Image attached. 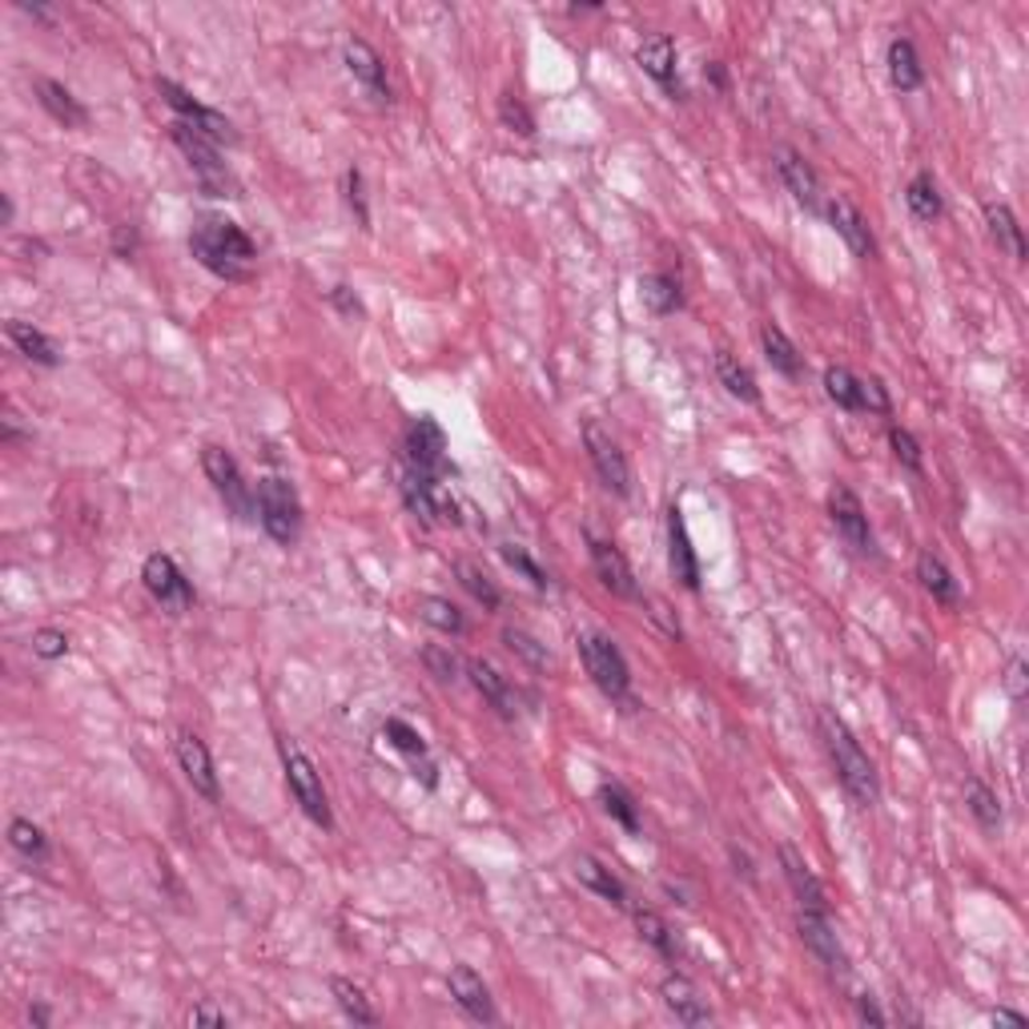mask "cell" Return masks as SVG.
<instances>
[{"instance_id":"cell-58","label":"cell","mask_w":1029,"mask_h":1029,"mask_svg":"<svg viewBox=\"0 0 1029 1029\" xmlns=\"http://www.w3.org/2000/svg\"><path fill=\"white\" fill-rule=\"evenodd\" d=\"M28 1021H33V1026H49L52 1021L49 1005H28Z\"/></svg>"},{"instance_id":"cell-56","label":"cell","mask_w":1029,"mask_h":1029,"mask_svg":"<svg viewBox=\"0 0 1029 1029\" xmlns=\"http://www.w3.org/2000/svg\"><path fill=\"white\" fill-rule=\"evenodd\" d=\"M856 1014H861V1021H873V1026H885V1021H889V1017H885V1009H880V1005L873 1002L868 993H865V997H856Z\"/></svg>"},{"instance_id":"cell-15","label":"cell","mask_w":1029,"mask_h":1029,"mask_svg":"<svg viewBox=\"0 0 1029 1029\" xmlns=\"http://www.w3.org/2000/svg\"><path fill=\"white\" fill-rule=\"evenodd\" d=\"M796 929H800V937H805V945L812 949V954L820 957V966L829 969V973H849V957H844L841 942H837V933H832V925L825 921V913H812V909H800V917H796Z\"/></svg>"},{"instance_id":"cell-31","label":"cell","mask_w":1029,"mask_h":1029,"mask_svg":"<svg viewBox=\"0 0 1029 1029\" xmlns=\"http://www.w3.org/2000/svg\"><path fill=\"white\" fill-rule=\"evenodd\" d=\"M4 335H9V342H13V347L25 354V359L37 362V366H57V362H61V354H57V347H52V338L40 335L37 326L9 323V326H4Z\"/></svg>"},{"instance_id":"cell-1","label":"cell","mask_w":1029,"mask_h":1029,"mask_svg":"<svg viewBox=\"0 0 1029 1029\" xmlns=\"http://www.w3.org/2000/svg\"><path fill=\"white\" fill-rule=\"evenodd\" d=\"M189 249L206 270L225 278V282H246L254 273V258H258V246L246 237V230L225 222V218H206L189 234Z\"/></svg>"},{"instance_id":"cell-49","label":"cell","mask_w":1029,"mask_h":1029,"mask_svg":"<svg viewBox=\"0 0 1029 1029\" xmlns=\"http://www.w3.org/2000/svg\"><path fill=\"white\" fill-rule=\"evenodd\" d=\"M503 640H507L511 652H519V656L527 659L531 668H543V664H547V652H543L539 644H535V640H531L527 632H515V628H507V632H503Z\"/></svg>"},{"instance_id":"cell-43","label":"cell","mask_w":1029,"mask_h":1029,"mask_svg":"<svg viewBox=\"0 0 1029 1029\" xmlns=\"http://www.w3.org/2000/svg\"><path fill=\"white\" fill-rule=\"evenodd\" d=\"M455 571H459V583H463V587H467V592H471V596L479 599V604H483L487 611H495L499 604H503L499 587H495L491 580H487V575H483L479 568H475V563H459Z\"/></svg>"},{"instance_id":"cell-25","label":"cell","mask_w":1029,"mask_h":1029,"mask_svg":"<svg viewBox=\"0 0 1029 1029\" xmlns=\"http://www.w3.org/2000/svg\"><path fill=\"white\" fill-rule=\"evenodd\" d=\"M451 997L467 1009V1014L475 1017V1021H495V1005H491V993H487L483 978L475 973V969L467 966H455L451 969Z\"/></svg>"},{"instance_id":"cell-21","label":"cell","mask_w":1029,"mask_h":1029,"mask_svg":"<svg viewBox=\"0 0 1029 1029\" xmlns=\"http://www.w3.org/2000/svg\"><path fill=\"white\" fill-rule=\"evenodd\" d=\"M776 174H781V182L788 186V194H793L805 210H820V182L817 174H812V165L800 157L796 150H776Z\"/></svg>"},{"instance_id":"cell-57","label":"cell","mask_w":1029,"mask_h":1029,"mask_svg":"<svg viewBox=\"0 0 1029 1029\" xmlns=\"http://www.w3.org/2000/svg\"><path fill=\"white\" fill-rule=\"evenodd\" d=\"M993 1021H997V1026H1017V1029H1021V1026H1026V1014H1014V1009H997V1014H993Z\"/></svg>"},{"instance_id":"cell-35","label":"cell","mask_w":1029,"mask_h":1029,"mask_svg":"<svg viewBox=\"0 0 1029 1029\" xmlns=\"http://www.w3.org/2000/svg\"><path fill=\"white\" fill-rule=\"evenodd\" d=\"M905 201H909V213H913L917 222H937V218H942V210H945L933 174H917V177H913V182H909V189H905Z\"/></svg>"},{"instance_id":"cell-36","label":"cell","mask_w":1029,"mask_h":1029,"mask_svg":"<svg viewBox=\"0 0 1029 1029\" xmlns=\"http://www.w3.org/2000/svg\"><path fill=\"white\" fill-rule=\"evenodd\" d=\"M966 805H969V812L978 817L981 829L993 832L997 825H1002V800H997V793H993L985 781H978V776H969L966 781Z\"/></svg>"},{"instance_id":"cell-6","label":"cell","mask_w":1029,"mask_h":1029,"mask_svg":"<svg viewBox=\"0 0 1029 1029\" xmlns=\"http://www.w3.org/2000/svg\"><path fill=\"white\" fill-rule=\"evenodd\" d=\"M580 656L587 664V676L596 680V688L611 700H628V688H632V671H628V659L620 656V647L611 644L608 635L587 632L580 635Z\"/></svg>"},{"instance_id":"cell-32","label":"cell","mask_w":1029,"mask_h":1029,"mask_svg":"<svg viewBox=\"0 0 1029 1029\" xmlns=\"http://www.w3.org/2000/svg\"><path fill=\"white\" fill-rule=\"evenodd\" d=\"M640 299H644V306L652 314H676L683 306V294H680V282L676 278H668V273H647V278H640Z\"/></svg>"},{"instance_id":"cell-33","label":"cell","mask_w":1029,"mask_h":1029,"mask_svg":"<svg viewBox=\"0 0 1029 1029\" xmlns=\"http://www.w3.org/2000/svg\"><path fill=\"white\" fill-rule=\"evenodd\" d=\"M760 347L769 354L772 371H781L784 378H796V374H800V354H796V347L788 342V335H784L776 323L760 326Z\"/></svg>"},{"instance_id":"cell-12","label":"cell","mask_w":1029,"mask_h":1029,"mask_svg":"<svg viewBox=\"0 0 1029 1029\" xmlns=\"http://www.w3.org/2000/svg\"><path fill=\"white\" fill-rule=\"evenodd\" d=\"M141 580H145L150 596L157 599L162 608L186 611L189 604H194V587H189V580L182 575V568H177L174 559L162 556V551H153V556L145 559V568H141Z\"/></svg>"},{"instance_id":"cell-59","label":"cell","mask_w":1029,"mask_h":1029,"mask_svg":"<svg viewBox=\"0 0 1029 1029\" xmlns=\"http://www.w3.org/2000/svg\"><path fill=\"white\" fill-rule=\"evenodd\" d=\"M708 77H712V85H716V89L728 85V77H724V69H720V65H708Z\"/></svg>"},{"instance_id":"cell-26","label":"cell","mask_w":1029,"mask_h":1029,"mask_svg":"<svg viewBox=\"0 0 1029 1029\" xmlns=\"http://www.w3.org/2000/svg\"><path fill=\"white\" fill-rule=\"evenodd\" d=\"M917 580H921V587L929 592L937 604H945V608H957L961 604V587H957V580H954V571L945 568L942 563V556H933V551H921V559H917Z\"/></svg>"},{"instance_id":"cell-27","label":"cell","mask_w":1029,"mask_h":1029,"mask_svg":"<svg viewBox=\"0 0 1029 1029\" xmlns=\"http://www.w3.org/2000/svg\"><path fill=\"white\" fill-rule=\"evenodd\" d=\"M37 97H40V105L57 117L61 125H69V129H85L89 125V113H85V105L69 93V89L61 85V81H49V77H40L37 81Z\"/></svg>"},{"instance_id":"cell-47","label":"cell","mask_w":1029,"mask_h":1029,"mask_svg":"<svg viewBox=\"0 0 1029 1029\" xmlns=\"http://www.w3.org/2000/svg\"><path fill=\"white\" fill-rule=\"evenodd\" d=\"M889 447H893V455L905 463L909 471H921V447L905 426H889Z\"/></svg>"},{"instance_id":"cell-8","label":"cell","mask_w":1029,"mask_h":1029,"mask_svg":"<svg viewBox=\"0 0 1029 1029\" xmlns=\"http://www.w3.org/2000/svg\"><path fill=\"white\" fill-rule=\"evenodd\" d=\"M583 443H587V455H592V467H596L599 483L608 487V491H616L620 499L632 495V467L623 459L620 443H616L599 422H587V426H583Z\"/></svg>"},{"instance_id":"cell-51","label":"cell","mask_w":1029,"mask_h":1029,"mask_svg":"<svg viewBox=\"0 0 1029 1029\" xmlns=\"http://www.w3.org/2000/svg\"><path fill=\"white\" fill-rule=\"evenodd\" d=\"M422 664H426L431 676H439V680H455V671H459V659L451 656V652H443V647H426V652H422Z\"/></svg>"},{"instance_id":"cell-45","label":"cell","mask_w":1029,"mask_h":1029,"mask_svg":"<svg viewBox=\"0 0 1029 1029\" xmlns=\"http://www.w3.org/2000/svg\"><path fill=\"white\" fill-rule=\"evenodd\" d=\"M503 559H507L511 568L519 571V575H523V580H527V583H531V587H539V592H543L547 583H551V580H547V571L539 568V563H535V559L527 556V551H523V547L507 543V547H503Z\"/></svg>"},{"instance_id":"cell-9","label":"cell","mask_w":1029,"mask_h":1029,"mask_svg":"<svg viewBox=\"0 0 1029 1029\" xmlns=\"http://www.w3.org/2000/svg\"><path fill=\"white\" fill-rule=\"evenodd\" d=\"M402 451H407V463L414 467V471L434 475V479L451 471L447 434H443V426H439L431 414H422V419L410 422L407 434H402Z\"/></svg>"},{"instance_id":"cell-11","label":"cell","mask_w":1029,"mask_h":1029,"mask_svg":"<svg viewBox=\"0 0 1029 1029\" xmlns=\"http://www.w3.org/2000/svg\"><path fill=\"white\" fill-rule=\"evenodd\" d=\"M402 499H407V507L414 511V515H422V519H439V523H459V507H455V499L443 491V483L434 479V475H422L410 467L407 475H402Z\"/></svg>"},{"instance_id":"cell-39","label":"cell","mask_w":1029,"mask_h":1029,"mask_svg":"<svg viewBox=\"0 0 1029 1029\" xmlns=\"http://www.w3.org/2000/svg\"><path fill=\"white\" fill-rule=\"evenodd\" d=\"M825 390L841 410H861V378L844 366H829L825 371Z\"/></svg>"},{"instance_id":"cell-53","label":"cell","mask_w":1029,"mask_h":1029,"mask_svg":"<svg viewBox=\"0 0 1029 1029\" xmlns=\"http://www.w3.org/2000/svg\"><path fill=\"white\" fill-rule=\"evenodd\" d=\"M330 302H335V306H338L342 314H347V318L362 314V302H359V294H354L350 285H335V290H330Z\"/></svg>"},{"instance_id":"cell-54","label":"cell","mask_w":1029,"mask_h":1029,"mask_svg":"<svg viewBox=\"0 0 1029 1029\" xmlns=\"http://www.w3.org/2000/svg\"><path fill=\"white\" fill-rule=\"evenodd\" d=\"M1005 688H1009V695H1014V700H1021V695H1026V664H1021V659H1009Z\"/></svg>"},{"instance_id":"cell-4","label":"cell","mask_w":1029,"mask_h":1029,"mask_svg":"<svg viewBox=\"0 0 1029 1029\" xmlns=\"http://www.w3.org/2000/svg\"><path fill=\"white\" fill-rule=\"evenodd\" d=\"M282 764H285V781H290V793L299 800V808L318 825V829H335V812H330V800H326L323 776L314 769V760L302 752L294 740H282Z\"/></svg>"},{"instance_id":"cell-3","label":"cell","mask_w":1029,"mask_h":1029,"mask_svg":"<svg viewBox=\"0 0 1029 1029\" xmlns=\"http://www.w3.org/2000/svg\"><path fill=\"white\" fill-rule=\"evenodd\" d=\"M169 137H174L177 150L186 153V162H189V169H194V177H198L201 194H210V198H237V182H234V174L225 169L222 153H218V141L201 137L198 129H189L186 121L169 125Z\"/></svg>"},{"instance_id":"cell-16","label":"cell","mask_w":1029,"mask_h":1029,"mask_svg":"<svg viewBox=\"0 0 1029 1029\" xmlns=\"http://www.w3.org/2000/svg\"><path fill=\"white\" fill-rule=\"evenodd\" d=\"M592 563H596L599 583L608 587L611 596L640 599V587H635L632 563L623 559V551H620V547H616V543H608V539H592Z\"/></svg>"},{"instance_id":"cell-60","label":"cell","mask_w":1029,"mask_h":1029,"mask_svg":"<svg viewBox=\"0 0 1029 1029\" xmlns=\"http://www.w3.org/2000/svg\"><path fill=\"white\" fill-rule=\"evenodd\" d=\"M0 218L13 222V198H9V194H0Z\"/></svg>"},{"instance_id":"cell-29","label":"cell","mask_w":1029,"mask_h":1029,"mask_svg":"<svg viewBox=\"0 0 1029 1029\" xmlns=\"http://www.w3.org/2000/svg\"><path fill=\"white\" fill-rule=\"evenodd\" d=\"M575 877L592 889V893H599L604 901H611V905H628V889H623V880L611 873L608 865H599L596 856H580L575 861Z\"/></svg>"},{"instance_id":"cell-14","label":"cell","mask_w":1029,"mask_h":1029,"mask_svg":"<svg viewBox=\"0 0 1029 1029\" xmlns=\"http://www.w3.org/2000/svg\"><path fill=\"white\" fill-rule=\"evenodd\" d=\"M635 61H640V69H644L659 89H668L676 101L688 97L680 85V77H676V40L671 37H664V33L647 37L644 45H640V52H635Z\"/></svg>"},{"instance_id":"cell-44","label":"cell","mask_w":1029,"mask_h":1029,"mask_svg":"<svg viewBox=\"0 0 1029 1029\" xmlns=\"http://www.w3.org/2000/svg\"><path fill=\"white\" fill-rule=\"evenodd\" d=\"M386 736H390V745L398 748V752H407L410 760H422L426 757V740H422L419 732L410 728L407 720H386Z\"/></svg>"},{"instance_id":"cell-50","label":"cell","mask_w":1029,"mask_h":1029,"mask_svg":"<svg viewBox=\"0 0 1029 1029\" xmlns=\"http://www.w3.org/2000/svg\"><path fill=\"white\" fill-rule=\"evenodd\" d=\"M33 652H37L40 659H61L65 652H69V640H65V632L45 628V632L33 635Z\"/></svg>"},{"instance_id":"cell-23","label":"cell","mask_w":1029,"mask_h":1029,"mask_svg":"<svg viewBox=\"0 0 1029 1029\" xmlns=\"http://www.w3.org/2000/svg\"><path fill=\"white\" fill-rule=\"evenodd\" d=\"M347 69L354 73V81H359L366 93H371L374 101H390V85H386V65L383 57L366 45V40H350L347 45Z\"/></svg>"},{"instance_id":"cell-34","label":"cell","mask_w":1029,"mask_h":1029,"mask_svg":"<svg viewBox=\"0 0 1029 1029\" xmlns=\"http://www.w3.org/2000/svg\"><path fill=\"white\" fill-rule=\"evenodd\" d=\"M635 929H640V937H644L652 949H656L664 961H680V945H676V933L668 929V921L659 917V913H652V909H635L632 913Z\"/></svg>"},{"instance_id":"cell-28","label":"cell","mask_w":1029,"mask_h":1029,"mask_svg":"<svg viewBox=\"0 0 1029 1029\" xmlns=\"http://www.w3.org/2000/svg\"><path fill=\"white\" fill-rule=\"evenodd\" d=\"M985 222H990V234H993V242H997V249H1005L1014 261H1026V234H1021V225H1017L1009 206L990 201V206H985Z\"/></svg>"},{"instance_id":"cell-55","label":"cell","mask_w":1029,"mask_h":1029,"mask_svg":"<svg viewBox=\"0 0 1029 1029\" xmlns=\"http://www.w3.org/2000/svg\"><path fill=\"white\" fill-rule=\"evenodd\" d=\"M189 1021H194V1026H230V1017H225L222 1009H213V1005H198V1009L189 1014Z\"/></svg>"},{"instance_id":"cell-7","label":"cell","mask_w":1029,"mask_h":1029,"mask_svg":"<svg viewBox=\"0 0 1029 1029\" xmlns=\"http://www.w3.org/2000/svg\"><path fill=\"white\" fill-rule=\"evenodd\" d=\"M201 467H206V475H210L213 491L225 499V507L234 511L237 519H249L258 499H254L249 483L242 479V467H237L234 455H230V451H222V447H206V451H201Z\"/></svg>"},{"instance_id":"cell-2","label":"cell","mask_w":1029,"mask_h":1029,"mask_svg":"<svg viewBox=\"0 0 1029 1029\" xmlns=\"http://www.w3.org/2000/svg\"><path fill=\"white\" fill-rule=\"evenodd\" d=\"M820 732H825V748H829L832 764H837V781H841V788L849 793V800H853L856 808H873L880 796V784H877L873 760L865 757V748L856 745L853 732L844 728L832 712H820Z\"/></svg>"},{"instance_id":"cell-19","label":"cell","mask_w":1029,"mask_h":1029,"mask_svg":"<svg viewBox=\"0 0 1029 1029\" xmlns=\"http://www.w3.org/2000/svg\"><path fill=\"white\" fill-rule=\"evenodd\" d=\"M668 563H671V575H676L688 592L700 587V559H695V547H692V539H688L680 507L668 511Z\"/></svg>"},{"instance_id":"cell-37","label":"cell","mask_w":1029,"mask_h":1029,"mask_svg":"<svg viewBox=\"0 0 1029 1029\" xmlns=\"http://www.w3.org/2000/svg\"><path fill=\"white\" fill-rule=\"evenodd\" d=\"M716 374H720V383L728 386V395L745 398V402H760V386H757V378H752V371L740 366L728 350H720L716 354Z\"/></svg>"},{"instance_id":"cell-17","label":"cell","mask_w":1029,"mask_h":1029,"mask_svg":"<svg viewBox=\"0 0 1029 1029\" xmlns=\"http://www.w3.org/2000/svg\"><path fill=\"white\" fill-rule=\"evenodd\" d=\"M177 764L186 772V781L194 784V793H201L206 800H218V772H213L210 748L201 745L194 732L177 736Z\"/></svg>"},{"instance_id":"cell-22","label":"cell","mask_w":1029,"mask_h":1029,"mask_svg":"<svg viewBox=\"0 0 1029 1029\" xmlns=\"http://www.w3.org/2000/svg\"><path fill=\"white\" fill-rule=\"evenodd\" d=\"M659 993H664V1005H668L671 1014H676V1021H683V1026H708V1021H712V1009H708V1002L700 997V990H695L688 978H680V973L664 978Z\"/></svg>"},{"instance_id":"cell-40","label":"cell","mask_w":1029,"mask_h":1029,"mask_svg":"<svg viewBox=\"0 0 1029 1029\" xmlns=\"http://www.w3.org/2000/svg\"><path fill=\"white\" fill-rule=\"evenodd\" d=\"M419 616L431 628H439V632H451V635H459L467 623H463V611L451 604V599H439V596H426V599H419Z\"/></svg>"},{"instance_id":"cell-18","label":"cell","mask_w":1029,"mask_h":1029,"mask_svg":"<svg viewBox=\"0 0 1029 1029\" xmlns=\"http://www.w3.org/2000/svg\"><path fill=\"white\" fill-rule=\"evenodd\" d=\"M825 213H829V225L844 237V246L853 249L856 258H873V254H877L873 230H868L865 213L856 210L853 201H849V198H832L829 206H825Z\"/></svg>"},{"instance_id":"cell-52","label":"cell","mask_w":1029,"mask_h":1029,"mask_svg":"<svg viewBox=\"0 0 1029 1029\" xmlns=\"http://www.w3.org/2000/svg\"><path fill=\"white\" fill-rule=\"evenodd\" d=\"M347 201H350V210H354V218H359V225L366 230V225H371V213H366V198H362V174H359V169H350V174H347Z\"/></svg>"},{"instance_id":"cell-30","label":"cell","mask_w":1029,"mask_h":1029,"mask_svg":"<svg viewBox=\"0 0 1029 1029\" xmlns=\"http://www.w3.org/2000/svg\"><path fill=\"white\" fill-rule=\"evenodd\" d=\"M889 77H893V85L901 89V93H917V89L925 85V69H921V61H917L913 40L897 37L893 45H889Z\"/></svg>"},{"instance_id":"cell-48","label":"cell","mask_w":1029,"mask_h":1029,"mask_svg":"<svg viewBox=\"0 0 1029 1029\" xmlns=\"http://www.w3.org/2000/svg\"><path fill=\"white\" fill-rule=\"evenodd\" d=\"M861 410H868V414H889L893 410V398H889L880 378H861Z\"/></svg>"},{"instance_id":"cell-46","label":"cell","mask_w":1029,"mask_h":1029,"mask_svg":"<svg viewBox=\"0 0 1029 1029\" xmlns=\"http://www.w3.org/2000/svg\"><path fill=\"white\" fill-rule=\"evenodd\" d=\"M499 121L507 125L511 133H519V137H531L535 133V117L527 113V105H523V101H515V97L499 101Z\"/></svg>"},{"instance_id":"cell-41","label":"cell","mask_w":1029,"mask_h":1029,"mask_svg":"<svg viewBox=\"0 0 1029 1029\" xmlns=\"http://www.w3.org/2000/svg\"><path fill=\"white\" fill-rule=\"evenodd\" d=\"M9 841H13V849L21 856H28V861H45L49 856V841H45V832L33 825V820L16 817L13 825H9Z\"/></svg>"},{"instance_id":"cell-42","label":"cell","mask_w":1029,"mask_h":1029,"mask_svg":"<svg viewBox=\"0 0 1029 1029\" xmlns=\"http://www.w3.org/2000/svg\"><path fill=\"white\" fill-rule=\"evenodd\" d=\"M599 800H604V808H608L611 820H620L628 832H640V817H635V800L628 793H623L620 784H604L599 788Z\"/></svg>"},{"instance_id":"cell-5","label":"cell","mask_w":1029,"mask_h":1029,"mask_svg":"<svg viewBox=\"0 0 1029 1029\" xmlns=\"http://www.w3.org/2000/svg\"><path fill=\"white\" fill-rule=\"evenodd\" d=\"M258 519H261V527H266V535H270L273 543L290 547L302 531L299 491L285 483V479H273V475L270 479H261L258 483Z\"/></svg>"},{"instance_id":"cell-13","label":"cell","mask_w":1029,"mask_h":1029,"mask_svg":"<svg viewBox=\"0 0 1029 1029\" xmlns=\"http://www.w3.org/2000/svg\"><path fill=\"white\" fill-rule=\"evenodd\" d=\"M829 515L837 523V531L856 556H873V527H868V515L861 507V499L849 491V487H832L829 495Z\"/></svg>"},{"instance_id":"cell-38","label":"cell","mask_w":1029,"mask_h":1029,"mask_svg":"<svg viewBox=\"0 0 1029 1029\" xmlns=\"http://www.w3.org/2000/svg\"><path fill=\"white\" fill-rule=\"evenodd\" d=\"M330 993H335V1002H338V1009L347 1017H354L359 1026H374L378 1021V1014H374V1005L366 1002V993L354 985V981H347V978H335L330 981Z\"/></svg>"},{"instance_id":"cell-24","label":"cell","mask_w":1029,"mask_h":1029,"mask_svg":"<svg viewBox=\"0 0 1029 1029\" xmlns=\"http://www.w3.org/2000/svg\"><path fill=\"white\" fill-rule=\"evenodd\" d=\"M467 671H471L475 692L483 695V700L495 708L499 716H503V720L519 716V700H515V692H511L507 676H499V671L491 668V664H483V659H471V664H467Z\"/></svg>"},{"instance_id":"cell-20","label":"cell","mask_w":1029,"mask_h":1029,"mask_svg":"<svg viewBox=\"0 0 1029 1029\" xmlns=\"http://www.w3.org/2000/svg\"><path fill=\"white\" fill-rule=\"evenodd\" d=\"M781 868L788 885H793L800 909H812V913H829V901H825V885L817 880V873L805 865V856L796 853L793 844H781Z\"/></svg>"},{"instance_id":"cell-10","label":"cell","mask_w":1029,"mask_h":1029,"mask_svg":"<svg viewBox=\"0 0 1029 1029\" xmlns=\"http://www.w3.org/2000/svg\"><path fill=\"white\" fill-rule=\"evenodd\" d=\"M157 93H162V101L169 105V109L177 113V121H186L189 129H198L201 137H210V141H218V145H234L237 141V133H234V125L225 121L222 113H213V109H206L201 101H194L186 93L182 85H174V81H157Z\"/></svg>"}]
</instances>
